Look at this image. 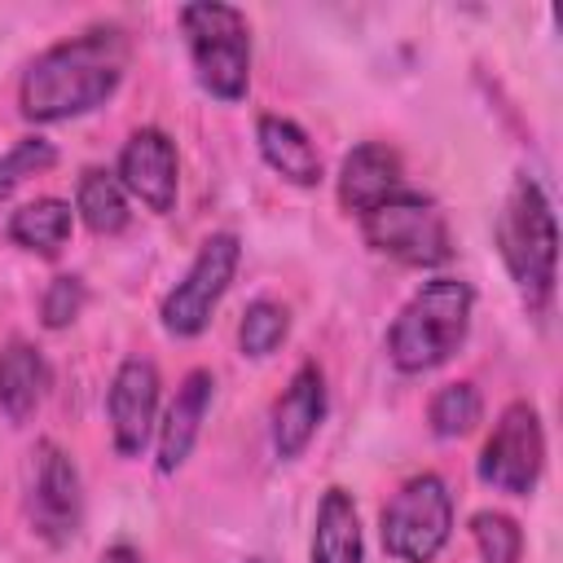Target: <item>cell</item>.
<instances>
[{
	"mask_svg": "<svg viewBox=\"0 0 563 563\" xmlns=\"http://www.w3.org/2000/svg\"><path fill=\"white\" fill-rule=\"evenodd\" d=\"M123 66H128V40L119 26H97L75 40H62L26 66L18 88L22 114L31 123L88 114L119 88Z\"/></svg>",
	"mask_w": 563,
	"mask_h": 563,
	"instance_id": "cell-1",
	"label": "cell"
},
{
	"mask_svg": "<svg viewBox=\"0 0 563 563\" xmlns=\"http://www.w3.org/2000/svg\"><path fill=\"white\" fill-rule=\"evenodd\" d=\"M471 308H475V290L462 277L422 282L387 330L391 365L400 374H427V369L444 365L466 343Z\"/></svg>",
	"mask_w": 563,
	"mask_h": 563,
	"instance_id": "cell-2",
	"label": "cell"
},
{
	"mask_svg": "<svg viewBox=\"0 0 563 563\" xmlns=\"http://www.w3.org/2000/svg\"><path fill=\"white\" fill-rule=\"evenodd\" d=\"M497 246L501 260L523 290L528 308H545L554 295V260H559V229L545 189L532 176H515L506 207L497 216Z\"/></svg>",
	"mask_w": 563,
	"mask_h": 563,
	"instance_id": "cell-3",
	"label": "cell"
},
{
	"mask_svg": "<svg viewBox=\"0 0 563 563\" xmlns=\"http://www.w3.org/2000/svg\"><path fill=\"white\" fill-rule=\"evenodd\" d=\"M180 31L189 40V57L198 84L220 101H242L251 84V26L246 13L220 0H198L180 9Z\"/></svg>",
	"mask_w": 563,
	"mask_h": 563,
	"instance_id": "cell-4",
	"label": "cell"
},
{
	"mask_svg": "<svg viewBox=\"0 0 563 563\" xmlns=\"http://www.w3.org/2000/svg\"><path fill=\"white\" fill-rule=\"evenodd\" d=\"M361 229L374 251H383L400 264H413V268H435L453 255L444 211L427 194H413V189H400V194L383 198L378 207H369L361 216Z\"/></svg>",
	"mask_w": 563,
	"mask_h": 563,
	"instance_id": "cell-5",
	"label": "cell"
},
{
	"mask_svg": "<svg viewBox=\"0 0 563 563\" xmlns=\"http://www.w3.org/2000/svg\"><path fill=\"white\" fill-rule=\"evenodd\" d=\"M453 532V497L449 484L431 471L400 484V493L383 506V550L400 563H431Z\"/></svg>",
	"mask_w": 563,
	"mask_h": 563,
	"instance_id": "cell-6",
	"label": "cell"
},
{
	"mask_svg": "<svg viewBox=\"0 0 563 563\" xmlns=\"http://www.w3.org/2000/svg\"><path fill=\"white\" fill-rule=\"evenodd\" d=\"M238 260H242L238 238H233V233H211V238L198 246L189 273H185V277L176 282V290L163 299V312H158V317H163V330L176 334V339L202 334L207 321H211V312H216V303L224 299V290H229V282H233V273H238Z\"/></svg>",
	"mask_w": 563,
	"mask_h": 563,
	"instance_id": "cell-7",
	"label": "cell"
},
{
	"mask_svg": "<svg viewBox=\"0 0 563 563\" xmlns=\"http://www.w3.org/2000/svg\"><path fill=\"white\" fill-rule=\"evenodd\" d=\"M541 466H545V431H541V418L528 400H515L501 409L493 435L484 440V453H479V479L493 484L497 493H510V497H528L541 479Z\"/></svg>",
	"mask_w": 563,
	"mask_h": 563,
	"instance_id": "cell-8",
	"label": "cell"
},
{
	"mask_svg": "<svg viewBox=\"0 0 563 563\" xmlns=\"http://www.w3.org/2000/svg\"><path fill=\"white\" fill-rule=\"evenodd\" d=\"M31 523L48 545L75 541L84 523V488L70 453L53 440L35 444V471H31Z\"/></svg>",
	"mask_w": 563,
	"mask_h": 563,
	"instance_id": "cell-9",
	"label": "cell"
},
{
	"mask_svg": "<svg viewBox=\"0 0 563 563\" xmlns=\"http://www.w3.org/2000/svg\"><path fill=\"white\" fill-rule=\"evenodd\" d=\"M110 435L119 457H141L158 413V369L145 356H128L110 383Z\"/></svg>",
	"mask_w": 563,
	"mask_h": 563,
	"instance_id": "cell-10",
	"label": "cell"
},
{
	"mask_svg": "<svg viewBox=\"0 0 563 563\" xmlns=\"http://www.w3.org/2000/svg\"><path fill=\"white\" fill-rule=\"evenodd\" d=\"M119 185L136 194L150 211H172L176 202V145L158 128H136L119 154Z\"/></svg>",
	"mask_w": 563,
	"mask_h": 563,
	"instance_id": "cell-11",
	"label": "cell"
},
{
	"mask_svg": "<svg viewBox=\"0 0 563 563\" xmlns=\"http://www.w3.org/2000/svg\"><path fill=\"white\" fill-rule=\"evenodd\" d=\"M325 418V374L317 365H299L290 387L273 405V449L277 457H299Z\"/></svg>",
	"mask_w": 563,
	"mask_h": 563,
	"instance_id": "cell-12",
	"label": "cell"
},
{
	"mask_svg": "<svg viewBox=\"0 0 563 563\" xmlns=\"http://www.w3.org/2000/svg\"><path fill=\"white\" fill-rule=\"evenodd\" d=\"M391 194H400V154L383 141L356 145L339 167V202L347 211L365 216L369 207H378Z\"/></svg>",
	"mask_w": 563,
	"mask_h": 563,
	"instance_id": "cell-13",
	"label": "cell"
},
{
	"mask_svg": "<svg viewBox=\"0 0 563 563\" xmlns=\"http://www.w3.org/2000/svg\"><path fill=\"white\" fill-rule=\"evenodd\" d=\"M211 387H216L211 369L185 374V383H180V391H176V400H172V409H167V418L158 427V471L163 475L180 471L185 457L194 453L202 418H207V405H211Z\"/></svg>",
	"mask_w": 563,
	"mask_h": 563,
	"instance_id": "cell-14",
	"label": "cell"
},
{
	"mask_svg": "<svg viewBox=\"0 0 563 563\" xmlns=\"http://www.w3.org/2000/svg\"><path fill=\"white\" fill-rule=\"evenodd\" d=\"M48 383H53V369L35 343L13 339L0 347V409L9 413V422H26L44 405Z\"/></svg>",
	"mask_w": 563,
	"mask_h": 563,
	"instance_id": "cell-15",
	"label": "cell"
},
{
	"mask_svg": "<svg viewBox=\"0 0 563 563\" xmlns=\"http://www.w3.org/2000/svg\"><path fill=\"white\" fill-rule=\"evenodd\" d=\"M255 141H260L264 163H268L282 180L303 185V189H312V185L321 180V154H317V145L308 141V132H303L299 123H290V119H282V114H260Z\"/></svg>",
	"mask_w": 563,
	"mask_h": 563,
	"instance_id": "cell-16",
	"label": "cell"
},
{
	"mask_svg": "<svg viewBox=\"0 0 563 563\" xmlns=\"http://www.w3.org/2000/svg\"><path fill=\"white\" fill-rule=\"evenodd\" d=\"M361 519L356 506L343 488H325L317 506V528H312V563H361Z\"/></svg>",
	"mask_w": 563,
	"mask_h": 563,
	"instance_id": "cell-17",
	"label": "cell"
},
{
	"mask_svg": "<svg viewBox=\"0 0 563 563\" xmlns=\"http://www.w3.org/2000/svg\"><path fill=\"white\" fill-rule=\"evenodd\" d=\"M9 238L18 246L53 260L70 242V207L62 198H35V202H26L9 216Z\"/></svg>",
	"mask_w": 563,
	"mask_h": 563,
	"instance_id": "cell-18",
	"label": "cell"
},
{
	"mask_svg": "<svg viewBox=\"0 0 563 563\" xmlns=\"http://www.w3.org/2000/svg\"><path fill=\"white\" fill-rule=\"evenodd\" d=\"M75 207H79L84 224H88L92 233H101V238L128 229V194H123L119 176H110V172H101V167H88V172L79 176Z\"/></svg>",
	"mask_w": 563,
	"mask_h": 563,
	"instance_id": "cell-19",
	"label": "cell"
},
{
	"mask_svg": "<svg viewBox=\"0 0 563 563\" xmlns=\"http://www.w3.org/2000/svg\"><path fill=\"white\" fill-rule=\"evenodd\" d=\"M479 413H484V400H479V391H475L471 383H444V387L431 396V409H427L431 431H435L440 440L471 435L475 422H479Z\"/></svg>",
	"mask_w": 563,
	"mask_h": 563,
	"instance_id": "cell-20",
	"label": "cell"
},
{
	"mask_svg": "<svg viewBox=\"0 0 563 563\" xmlns=\"http://www.w3.org/2000/svg\"><path fill=\"white\" fill-rule=\"evenodd\" d=\"M471 537H475L484 563H519L523 559V528L501 510H475Z\"/></svg>",
	"mask_w": 563,
	"mask_h": 563,
	"instance_id": "cell-21",
	"label": "cell"
},
{
	"mask_svg": "<svg viewBox=\"0 0 563 563\" xmlns=\"http://www.w3.org/2000/svg\"><path fill=\"white\" fill-rule=\"evenodd\" d=\"M286 330H290L286 308H282V303H273V299H255V303L242 312L238 343H242V352H246V356H273V352L282 347Z\"/></svg>",
	"mask_w": 563,
	"mask_h": 563,
	"instance_id": "cell-22",
	"label": "cell"
},
{
	"mask_svg": "<svg viewBox=\"0 0 563 563\" xmlns=\"http://www.w3.org/2000/svg\"><path fill=\"white\" fill-rule=\"evenodd\" d=\"M53 163H57L53 141H44V136H22L13 150H4V154H0V202H4L22 180H31V176L48 172Z\"/></svg>",
	"mask_w": 563,
	"mask_h": 563,
	"instance_id": "cell-23",
	"label": "cell"
},
{
	"mask_svg": "<svg viewBox=\"0 0 563 563\" xmlns=\"http://www.w3.org/2000/svg\"><path fill=\"white\" fill-rule=\"evenodd\" d=\"M84 299H88V290H84V282H79L75 273L53 277V282H48V290H44V303H40L44 325H48V330L70 325V321L84 312Z\"/></svg>",
	"mask_w": 563,
	"mask_h": 563,
	"instance_id": "cell-24",
	"label": "cell"
},
{
	"mask_svg": "<svg viewBox=\"0 0 563 563\" xmlns=\"http://www.w3.org/2000/svg\"><path fill=\"white\" fill-rule=\"evenodd\" d=\"M101 563H145V559H141L132 545H123V541H119V545H110V550L101 554Z\"/></svg>",
	"mask_w": 563,
	"mask_h": 563,
	"instance_id": "cell-25",
	"label": "cell"
},
{
	"mask_svg": "<svg viewBox=\"0 0 563 563\" xmlns=\"http://www.w3.org/2000/svg\"><path fill=\"white\" fill-rule=\"evenodd\" d=\"M251 563H264V559H251Z\"/></svg>",
	"mask_w": 563,
	"mask_h": 563,
	"instance_id": "cell-26",
	"label": "cell"
}]
</instances>
